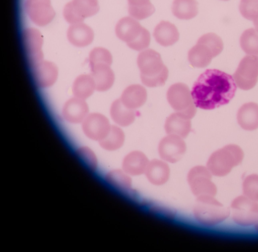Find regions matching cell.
I'll return each instance as SVG.
<instances>
[{
    "label": "cell",
    "instance_id": "cell-1",
    "mask_svg": "<svg viewBox=\"0 0 258 252\" xmlns=\"http://www.w3.org/2000/svg\"><path fill=\"white\" fill-rule=\"evenodd\" d=\"M236 89L232 76L218 69H207L194 83L191 94L196 107L211 110L228 104Z\"/></svg>",
    "mask_w": 258,
    "mask_h": 252
},
{
    "label": "cell",
    "instance_id": "cell-2",
    "mask_svg": "<svg viewBox=\"0 0 258 252\" xmlns=\"http://www.w3.org/2000/svg\"><path fill=\"white\" fill-rule=\"evenodd\" d=\"M137 65L142 82L149 87L164 85L168 77V70L163 64L161 55L149 48L139 53Z\"/></svg>",
    "mask_w": 258,
    "mask_h": 252
},
{
    "label": "cell",
    "instance_id": "cell-3",
    "mask_svg": "<svg viewBox=\"0 0 258 252\" xmlns=\"http://www.w3.org/2000/svg\"><path fill=\"white\" fill-rule=\"evenodd\" d=\"M192 214L194 220L199 225L212 227L227 220L230 216V210L215 196H208L196 198Z\"/></svg>",
    "mask_w": 258,
    "mask_h": 252
},
{
    "label": "cell",
    "instance_id": "cell-4",
    "mask_svg": "<svg viewBox=\"0 0 258 252\" xmlns=\"http://www.w3.org/2000/svg\"><path fill=\"white\" fill-rule=\"evenodd\" d=\"M244 154L238 145L229 144L213 152L206 166L213 176L224 177L243 161Z\"/></svg>",
    "mask_w": 258,
    "mask_h": 252
},
{
    "label": "cell",
    "instance_id": "cell-5",
    "mask_svg": "<svg viewBox=\"0 0 258 252\" xmlns=\"http://www.w3.org/2000/svg\"><path fill=\"white\" fill-rule=\"evenodd\" d=\"M223 49V42L221 37L214 33H208L201 36L197 44L189 49L188 60L194 67L205 68Z\"/></svg>",
    "mask_w": 258,
    "mask_h": 252
},
{
    "label": "cell",
    "instance_id": "cell-6",
    "mask_svg": "<svg viewBox=\"0 0 258 252\" xmlns=\"http://www.w3.org/2000/svg\"><path fill=\"white\" fill-rule=\"evenodd\" d=\"M212 176L206 166L196 165L188 170L186 181L196 198L216 195L217 187L212 180Z\"/></svg>",
    "mask_w": 258,
    "mask_h": 252
},
{
    "label": "cell",
    "instance_id": "cell-7",
    "mask_svg": "<svg viewBox=\"0 0 258 252\" xmlns=\"http://www.w3.org/2000/svg\"><path fill=\"white\" fill-rule=\"evenodd\" d=\"M167 99L175 112L190 119L195 116L197 108L186 84L179 82L171 85L167 92Z\"/></svg>",
    "mask_w": 258,
    "mask_h": 252
},
{
    "label": "cell",
    "instance_id": "cell-8",
    "mask_svg": "<svg viewBox=\"0 0 258 252\" xmlns=\"http://www.w3.org/2000/svg\"><path fill=\"white\" fill-rule=\"evenodd\" d=\"M229 209L232 221L240 226H252L258 218V202L243 194L232 199Z\"/></svg>",
    "mask_w": 258,
    "mask_h": 252
},
{
    "label": "cell",
    "instance_id": "cell-9",
    "mask_svg": "<svg viewBox=\"0 0 258 252\" xmlns=\"http://www.w3.org/2000/svg\"><path fill=\"white\" fill-rule=\"evenodd\" d=\"M236 86L241 89L249 90L256 85L258 79V56L244 57L233 74Z\"/></svg>",
    "mask_w": 258,
    "mask_h": 252
},
{
    "label": "cell",
    "instance_id": "cell-10",
    "mask_svg": "<svg viewBox=\"0 0 258 252\" xmlns=\"http://www.w3.org/2000/svg\"><path fill=\"white\" fill-rule=\"evenodd\" d=\"M99 10L98 0H72L65 5L63 16L71 24H77L95 15Z\"/></svg>",
    "mask_w": 258,
    "mask_h": 252
},
{
    "label": "cell",
    "instance_id": "cell-11",
    "mask_svg": "<svg viewBox=\"0 0 258 252\" xmlns=\"http://www.w3.org/2000/svg\"><path fill=\"white\" fill-rule=\"evenodd\" d=\"M186 151V145L181 137L175 134H168L160 141L158 153L160 159L168 163L178 162Z\"/></svg>",
    "mask_w": 258,
    "mask_h": 252
},
{
    "label": "cell",
    "instance_id": "cell-12",
    "mask_svg": "<svg viewBox=\"0 0 258 252\" xmlns=\"http://www.w3.org/2000/svg\"><path fill=\"white\" fill-rule=\"evenodd\" d=\"M82 123L85 135L89 139L98 142L107 135L111 127L108 118L99 113L88 114Z\"/></svg>",
    "mask_w": 258,
    "mask_h": 252
},
{
    "label": "cell",
    "instance_id": "cell-13",
    "mask_svg": "<svg viewBox=\"0 0 258 252\" xmlns=\"http://www.w3.org/2000/svg\"><path fill=\"white\" fill-rule=\"evenodd\" d=\"M25 8L31 20L39 26L49 24L55 15L50 0H26Z\"/></svg>",
    "mask_w": 258,
    "mask_h": 252
},
{
    "label": "cell",
    "instance_id": "cell-14",
    "mask_svg": "<svg viewBox=\"0 0 258 252\" xmlns=\"http://www.w3.org/2000/svg\"><path fill=\"white\" fill-rule=\"evenodd\" d=\"M22 38L30 65L32 67L43 61V38L40 32L35 28H27L23 32Z\"/></svg>",
    "mask_w": 258,
    "mask_h": 252
},
{
    "label": "cell",
    "instance_id": "cell-15",
    "mask_svg": "<svg viewBox=\"0 0 258 252\" xmlns=\"http://www.w3.org/2000/svg\"><path fill=\"white\" fill-rule=\"evenodd\" d=\"M32 68L34 81L39 87H49L55 83L58 71L53 62L43 60Z\"/></svg>",
    "mask_w": 258,
    "mask_h": 252
},
{
    "label": "cell",
    "instance_id": "cell-16",
    "mask_svg": "<svg viewBox=\"0 0 258 252\" xmlns=\"http://www.w3.org/2000/svg\"><path fill=\"white\" fill-rule=\"evenodd\" d=\"M144 175L151 184L158 186L164 185L171 175L169 164L160 158L150 160Z\"/></svg>",
    "mask_w": 258,
    "mask_h": 252
},
{
    "label": "cell",
    "instance_id": "cell-17",
    "mask_svg": "<svg viewBox=\"0 0 258 252\" xmlns=\"http://www.w3.org/2000/svg\"><path fill=\"white\" fill-rule=\"evenodd\" d=\"M88 112L87 103L84 99L75 96L66 101L62 110L64 119L73 124L82 123L88 115Z\"/></svg>",
    "mask_w": 258,
    "mask_h": 252
},
{
    "label": "cell",
    "instance_id": "cell-18",
    "mask_svg": "<svg viewBox=\"0 0 258 252\" xmlns=\"http://www.w3.org/2000/svg\"><path fill=\"white\" fill-rule=\"evenodd\" d=\"M150 160L142 152L133 150L122 159L121 168L131 176L144 174Z\"/></svg>",
    "mask_w": 258,
    "mask_h": 252
},
{
    "label": "cell",
    "instance_id": "cell-19",
    "mask_svg": "<svg viewBox=\"0 0 258 252\" xmlns=\"http://www.w3.org/2000/svg\"><path fill=\"white\" fill-rule=\"evenodd\" d=\"M143 27L135 18L124 17L117 23L115 32L117 37L127 43L136 40L140 35Z\"/></svg>",
    "mask_w": 258,
    "mask_h": 252
},
{
    "label": "cell",
    "instance_id": "cell-20",
    "mask_svg": "<svg viewBox=\"0 0 258 252\" xmlns=\"http://www.w3.org/2000/svg\"><path fill=\"white\" fill-rule=\"evenodd\" d=\"M102 179L107 185L119 191H128L132 188V176L121 168L106 171L103 174Z\"/></svg>",
    "mask_w": 258,
    "mask_h": 252
},
{
    "label": "cell",
    "instance_id": "cell-21",
    "mask_svg": "<svg viewBox=\"0 0 258 252\" xmlns=\"http://www.w3.org/2000/svg\"><path fill=\"white\" fill-rule=\"evenodd\" d=\"M69 41L77 47H85L92 43L94 32L88 25L79 23L71 24L67 33Z\"/></svg>",
    "mask_w": 258,
    "mask_h": 252
},
{
    "label": "cell",
    "instance_id": "cell-22",
    "mask_svg": "<svg viewBox=\"0 0 258 252\" xmlns=\"http://www.w3.org/2000/svg\"><path fill=\"white\" fill-rule=\"evenodd\" d=\"M164 128L168 134H175L185 138L191 130V121L180 113H173L166 119Z\"/></svg>",
    "mask_w": 258,
    "mask_h": 252
},
{
    "label": "cell",
    "instance_id": "cell-23",
    "mask_svg": "<svg viewBox=\"0 0 258 252\" xmlns=\"http://www.w3.org/2000/svg\"><path fill=\"white\" fill-rule=\"evenodd\" d=\"M120 99L126 107L135 110L146 103L147 99V91L141 85L132 84L123 90Z\"/></svg>",
    "mask_w": 258,
    "mask_h": 252
},
{
    "label": "cell",
    "instance_id": "cell-24",
    "mask_svg": "<svg viewBox=\"0 0 258 252\" xmlns=\"http://www.w3.org/2000/svg\"><path fill=\"white\" fill-rule=\"evenodd\" d=\"M153 36L159 44L168 46L178 40L179 33L175 25L169 21H162L155 27Z\"/></svg>",
    "mask_w": 258,
    "mask_h": 252
},
{
    "label": "cell",
    "instance_id": "cell-25",
    "mask_svg": "<svg viewBox=\"0 0 258 252\" xmlns=\"http://www.w3.org/2000/svg\"><path fill=\"white\" fill-rule=\"evenodd\" d=\"M237 120L240 127L248 131L258 128V105L253 102L243 104L238 110Z\"/></svg>",
    "mask_w": 258,
    "mask_h": 252
},
{
    "label": "cell",
    "instance_id": "cell-26",
    "mask_svg": "<svg viewBox=\"0 0 258 252\" xmlns=\"http://www.w3.org/2000/svg\"><path fill=\"white\" fill-rule=\"evenodd\" d=\"M90 70L96 90L103 92L108 90L112 87L114 82L115 76L109 65H97L90 68Z\"/></svg>",
    "mask_w": 258,
    "mask_h": 252
},
{
    "label": "cell",
    "instance_id": "cell-27",
    "mask_svg": "<svg viewBox=\"0 0 258 252\" xmlns=\"http://www.w3.org/2000/svg\"><path fill=\"white\" fill-rule=\"evenodd\" d=\"M110 114L116 124L122 127H126L134 122L136 112L135 110L126 107L119 98L112 103Z\"/></svg>",
    "mask_w": 258,
    "mask_h": 252
},
{
    "label": "cell",
    "instance_id": "cell-28",
    "mask_svg": "<svg viewBox=\"0 0 258 252\" xmlns=\"http://www.w3.org/2000/svg\"><path fill=\"white\" fill-rule=\"evenodd\" d=\"M96 90L95 84L91 74H81L76 78L72 86V92L75 97L86 99Z\"/></svg>",
    "mask_w": 258,
    "mask_h": 252
},
{
    "label": "cell",
    "instance_id": "cell-29",
    "mask_svg": "<svg viewBox=\"0 0 258 252\" xmlns=\"http://www.w3.org/2000/svg\"><path fill=\"white\" fill-rule=\"evenodd\" d=\"M172 12L179 19H191L198 13V3L196 0H174Z\"/></svg>",
    "mask_w": 258,
    "mask_h": 252
},
{
    "label": "cell",
    "instance_id": "cell-30",
    "mask_svg": "<svg viewBox=\"0 0 258 252\" xmlns=\"http://www.w3.org/2000/svg\"><path fill=\"white\" fill-rule=\"evenodd\" d=\"M124 140L125 135L123 130L117 126L111 125L107 135L98 143L103 149L113 152L122 146Z\"/></svg>",
    "mask_w": 258,
    "mask_h": 252
},
{
    "label": "cell",
    "instance_id": "cell-31",
    "mask_svg": "<svg viewBox=\"0 0 258 252\" xmlns=\"http://www.w3.org/2000/svg\"><path fill=\"white\" fill-rule=\"evenodd\" d=\"M130 15L136 20L145 19L155 12V9L150 0H127Z\"/></svg>",
    "mask_w": 258,
    "mask_h": 252
},
{
    "label": "cell",
    "instance_id": "cell-32",
    "mask_svg": "<svg viewBox=\"0 0 258 252\" xmlns=\"http://www.w3.org/2000/svg\"><path fill=\"white\" fill-rule=\"evenodd\" d=\"M75 155L79 161L89 171L97 173L100 168V162L96 153L87 145H82L77 147Z\"/></svg>",
    "mask_w": 258,
    "mask_h": 252
},
{
    "label": "cell",
    "instance_id": "cell-33",
    "mask_svg": "<svg viewBox=\"0 0 258 252\" xmlns=\"http://www.w3.org/2000/svg\"><path fill=\"white\" fill-rule=\"evenodd\" d=\"M240 45L248 55H258V32L253 28L244 30L240 36Z\"/></svg>",
    "mask_w": 258,
    "mask_h": 252
},
{
    "label": "cell",
    "instance_id": "cell-34",
    "mask_svg": "<svg viewBox=\"0 0 258 252\" xmlns=\"http://www.w3.org/2000/svg\"><path fill=\"white\" fill-rule=\"evenodd\" d=\"M112 63V56L105 48L96 47L91 50L89 55L90 68L100 65L110 66Z\"/></svg>",
    "mask_w": 258,
    "mask_h": 252
},
{
    "label": "cell",
    "instance_id": "cell-35",
    "mask_svg": "<svg viewBox=\"0 0 258 252\" xmlns=\"http://www.w3.org/2000/svg\"><path fill=\"white\" fill-rule=\"evenodd\" d=\"M242 194L258 202V174L246 176L242 182Z\"/></svg>",
    "mask_w": 258,
    "mask_h": 252
},
{
    "label": "cell",
    "instance_id": "cell-36",
    "mask_svg": "<svg viewBox=\"0 0 258 252\" xmlns=\"http://www.w3.org/2000/svg\"><path fill=\"white\" fill-rule=\"evenodd\" d=\"M239 10L243 17L252 21L258 14V0H241Z\"/></svg>",
    "mask_w": 258,
    "mask_h": 252
},
{
    "label": "cell",
    "instance_id": "cell-37",
    "mask_svg": "<svg viewBox=\"0 0 258 252\" xmlns=\"http://www.w3.org/2000/svg\"><path fill=\"white\" fill-rule=\"evenodd\" d=\"M151 40V36L149 31L143 27L141 33L134 41L127 43V45L131 48L140 51L148 47Z\"/></svg>",
    "mask_w": 258,
    "mask_h": 252
},
{
    "label": "cell",
    "instance_id": "cell-38",
    "mask_svg": "<svg viewBox=\"0 0 258 252\" xmlns=\"http://www.w3.org/2000/svg\"><path fill=\"white\" fill-rule=\"evenodd\" d=\"M252 21L255 29L258 32V14L254 17Z\"/></svg>",
    "mask_w": 258,
    "mask_h": 252
},
{
    "label": "cell",
    "instance_id": "cell-39",
    "mask_svg": "<svg viewBox=\"0 0 258 252\" xmlns=\"http://www.w3.org/2000/svg\"><path fill=\"white\" fill-rule=\"evenodd\" d=\"M253 226L254 227L255 231L258 233V218H257L255 223L253 225Z\"/></svg>",
    "mask_w": 258,
    "mask_h": 252
},
{
    "label": "cell",
    "instance_id": "cell-40",
    "mask_svg": "<svg viewBox=\"0 0 258 252\" xmlns=\"http://www.w3.org/2000/svg\"><path fill=\"white\" fill-rule=\"evenodd\" d=\"M221 1H229V0H221Z\"/></svg>",
    "mask_w": 258,
    "mask_h": 252
}]
</instances>
